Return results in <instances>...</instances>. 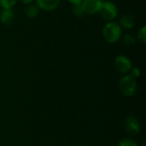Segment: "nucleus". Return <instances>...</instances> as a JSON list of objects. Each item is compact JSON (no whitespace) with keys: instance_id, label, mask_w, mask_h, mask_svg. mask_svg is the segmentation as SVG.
Listing matches in <instances>:
<instances>
[{"instance_id":"a211bd4d","label":"nucleus","mask_w":146,"mask_h":146,"mask_svg":"<svg viewBox=\"0 0 146 146\" xmlns=\"http://www.w3.org/2000/svg\"><path fill=\"white\" fill-rule=\"evenodd\" d=\"M22 3H27V4H29L30 3H32L33 0H21Z\"/></svg>"},{"instance_id":"0eeeda50","label":"nucleus","mask_w":146,"mask_h":146,"mask_svg":"<svg viewBox=\"0 0 146 146\" xmlns=\"http://www.w3.org/2000/svg\"><path fill=\"white\" fill-rule=\"evenodd\" d=\"M15 14L11 9H3L0 14L1 22L5 26H11L15 22Z\"/></svg>"},{"instance_id":"f03ea898","label":"nucleus","mask_w":146,"mask_h":146,"mask_svg":"<svg viewBox=\"0 0 146 146\" xmlns=\"http://www.w3.org/2000/svg\"><path fill=\"white\" fill-rule=\"evenodd\" d=\"M119 88L121 93L127 97H131L135 94L137 91V84L131 75L122 77L119 81Z\"/></svg>"},{"instance_id":"f8f14e48","label":"nucleus","mask_w":146,"mask_h":146,"mask_svg":"<svg viewBox=\"0 0 146 146\" xmlns=\"http://www.w3.org/2000/svg\"><path fill=\"white\" fill-rule=\"evenodd\" d=\"M73 10H74V15H75L76 16H78V17H81V16H83V15H84V14H85V12H84V9H83V7H82L81 3L74 5V9H73Z\"/></svg>"},{"instance_id":"f257e3e1","label":"nucleus","mask_w":146,"mask_h":146,"mask_svg":"<svg viewBox=\"0 0 146 146\" xmlns=\"http://www.w3.org/2000/svg\"><path fill=\"white\" fill-rule=\"evenodd\" d=\"M103 35L109 43L117 42L121 36V28L116 22H108L103 29Z\"/></svg>"},{"instance_id":"2eb2a0df","label":"nucleus","mask_w":146,"mask_h":146,"mask_svg":"<svg viewBox=\"0 0 146 146\" xmlns=\"http://www.w3.org/2000/svg\"><path fill=\"white\" fill-rule=\"evenodd\" d=\"M139 39L143 42V43H145L146 39V27H143L139 31Z\"/></svg>"},{"instance_id":"4468645a","label":"nucleus","mask_w":146,"mask_h":146,"mask_svg":"<svg viewBox=\"0 0 146 146\" xmlns=\"http://www.w3.org/2000/svg\"><path fill=\"white\" fill-rule=\"evenodd\" d=\"M118 146H137V145L133 140L126 139L121 140L118 144Z\"/></svg>"},{"instance_id":"20e7f679","label":"nucleus","mask_w":146,"mask_h":146,"mask_svg":"<svg viewBox=\"0 0 146 146\" xmlns=\"http://www.w3.org/2000/svg\"><path fill=\"white\" fill-rule=\"evenodd\" d=\"M114 64H115V69L121 74H126L128 71H130L131 68H132L130 60L125 56H116L115 59Z\"/></svg>"},{"instance_id":"39448f33","label":"nucleus","mask_w":146,"mask_h":146,"mask_svg":"<svg viewBox=\"0 0 146 146\" xmlns=\"http://www.w3.org/2000/svg\"><path fill=\"white\" fill-rule=\"evenodd\" d=\"M104 0H83L81 5L84 12L86 14H96L98 12L101 3Z\"/></svg>"},{"instance_id":"9d476101","label":"nucleus","mask_w":146,"mask_h":146,"mask_svg":"<svg viewBox=\"0 0 146 146\" xmlns=\"http://www.w3.org/2000/svg\"><path fill=\"white\" fill-rule=\"evenodd\" d=\"M25 14L29 18H34L38 14V7L35 4H28L25 8Z\"/></svg>"},{"instance_id":"423d86ee","label":"nucleus","mask_w":146,"mask_h":146,"mask_svg":"<svg viewBox=\"0 0 146 146\" xmlns=\"http://www.w3.org/2000/svg\"><path fill=\"white\" fill-rule=\"evenodd\" d=\"M125 127L127 131L133 135H137L139 131V123L134 116H128L125 121Z\"/></svg>"},{"instance_id":"ddd939ff","label":"nucleus","mask_w":146,"mask_h":146,"mask_svg":"<svg viewBox=\"0 0 146 146\" xmlns=\"http://www.w3.org/2000/svg\"><path fill=\"white\" fill-rule=\"evenodd\" d=\"M123 42H124V44H126L127 45H131V44H133L135 43V39L131 35L127 34V35L123 36Z\"/></svg>"},{"instance_id":"9b49d317","label":"nucleus","mask_w":146,"mask_h":146,"mask_svg":"<svg viewBox=\"0 0 146 146\" xmlns=\"http://www.w3.org/2000/svg\"><path fill=\"white\" fill-rule=\"evenodd\" d=\"M16 3V0H0V6L3 9H11Z\"/></svg>"},{"instance_id":"dca6fc26","label":"nucleus","mask_w":146,"mask_h":146,"mask_svg":"<svg viewBox=\"0 0 146 146\" xmlns=\"http://www.w3.org/2000/svg\"><path fill=\"white\" fill-rule=\"evenodd\" d=\"M139 75H140V70H139V68H133L131 76H132L133 78H136V77H139Z\"/></svg>"},{"instance_id":"aec40b11","label":"nucleus","mask_w":146,"mask_h":146,"mask_svg":"<svg viewBox=\"0 0 146 146\" xmlns=\"http://www.w3.org/2000/svg\"><path fill=\"white\" fill-rule=\"evenodd\" d=\"M80 146H85V145H80Z\"/></svg>"},{"instance_id":"7ed1b4c3","label":"nucleus","mask_w":146,"mask_h":146,"mask_svg":"<svg viewBox=\"0 0 146 146\" xmlns=\"http://www.w3.org/2000/svg\"><path fill=\"white\" fill-rule=\"evenodd\" d=\"M98 13L104 20L111 21L115 19L117 15V8L115 3L110 1H103Z\"/></svg>"},{"instance_id":"6e6552de","label":"nucleus","mask_w":146,"mask_h":146,"mask_svg":"<svg viewBox=\"0 0 146 146\" xmlns=\"http://www.w3.org/2000/svg\"><path fill=\"white\" fill-rule=\"evenodd\" d=\"M37 6L44 10L50 11L55 9L60 3V0H36Z\"/></svg>"},{"instance_id":"1a4fd4ad","label":"nucleus","mask_w":146,"mask_h":146,"mask_svg":"<svg viewBox=\"0 0 146 146\" xmlns=\"http://www.w3.org/2000/svg\"><path fill=\"white\" fill-rule=\"evenodd\" d=\"M120 24L122 27L126 28V29H129L132 28L134 25V18L132 15H126L124 16H122L121 18L120 21Z\"/></svg>"},{"instance_id":"f3484780","label":"nucleus","mask_w":146,"mask_h":146,"mask_svg":"<svg viewBox=\"0 0 146 146\" xmlns=\"http://www.w3.org/2000/svg\"><path fill=\"white\" fill-rule=\"evenodd\" d=\"M70 3H72L74 5H75V4H80V3H81L82 2H83V0H68Z\"/></svg>"},{"instance_id":"6ab92c4d","label":"nucleus","mask_w":146,"mask_h":146,"mask_svg":"<svg viewBox=\"0 0 146 146\" xmlns=\"http://www.w3.org/2000/svg\"><path fill=\"white\" fill-rule=\"evenodd\" d=\"M142 146H145V144H143V145Z\"/></svg>"}]
</instances>
